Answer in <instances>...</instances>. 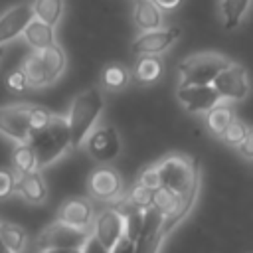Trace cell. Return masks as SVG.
Here are the masks:
<instances>
[{"label":"cell","mask_w":253,"mask_h":253,"mask_svg":"<svg viewBox=\"0 0 253 253\" xmlns=\"http://www.w3.org/2000/svg\"><path fill=\"white\" fill-rule=\"evenodd\" d=\"M103 107H105V99L99 87H91L73 99L69 113L65 117L67 126H69L71 148H79L85 142V138L91 134V130L97 125L103 113Z\"/></svg>","instance_id":"obj_1"},{"label":"cell","mask_w":253,"mask_h":253,"mask_svg":"<svg viewBox=\"0 0 253 253\" xmlns=\"http://www.w3.org/2000/svg\"><path fill=\"white\" fill-rule=\"evenodd\" d=\"M38 158V166L45 168L51 162H55L61 154L67 152V148H71V140H69V126H67V119L53 115L51 121L38 132H32L30 142H28Z\"/></svg>","instance_id":"obj_2"},{"label":"cell","mask_w":253,"mask_h":253,"mask_svg":"<svg viewBox=\"0 0 253 253\" xmlns=\"http://www.w3.org/2000/svg\"><path fill=\"white\" fill-rule=\"evenodd\" d=\"M160 188H166L178 196H188L198 186V164L184 154H168L158 164Z\"/></svg>","instance_id":"obj_3"},{"label":"cell","mask_w":253,"mask_h":253,"mask_svg":"<svg viewBox=\"0 0 253 253\" xmlns=\"http://www.w3.org/2000/svg\"><path fill=\"white\" fill-rule=\"evenodd\" d=\"M231 61L221 53H213V51L194 53L178 65V71L182 75V85H211L215 77Z\"/></svg>","instance_id":"obj_4"},{"label":"cell","mask_w":253,"mask_h":253,"mask_svg":"<svg viewBox=\"0 0 253 253\" xmlns=\"http://www.w3.org/2000/svg\"><path fill=\"white\" fill-rule=\"evenodd\" d=\"M89 237L91 235L87 229H75L55 219L53 223L45 225L38 233L36 241L42 247V251H47V249H79L81 251L89 241Z\"/></svg>","instance_id":"obj_5"},{"label":"cell","mask_w":253,"mask_h":253,"mask_svg":"<svg viewBox=\"0 0 253 253\" xmlns=\"http://www.w3.org/2000/svg\"><path fill=\"white\" fill-rule=\"evenodd\" d=\"M30 111H32V105L28 103L0 107V132L16 140L18 144H28L32 136Z\"/></svg>","instance_id":"obj_6"},{"label":"cell","mask_w":253,"mask_h":253,"mask_svg":"<svg viewBox=\"0 0 253 253\" xmlns=\"http://www.w3.org/2000/svg\"><path fill=\"white\" fill-rule=\"evenodd\" d=\"M85 150L91 158L97 162H109L119 156L121 152V136L119 130L111 125H101L91 130V134L85 138Z\"/></svg>","instance_id":"obj_7"},{"label":"cell","mask_w":253,"mask_h":253,"mask_svg":"<svg viewBox=\"0 0 253 253\" xmlns=\"http://www.w3.org/2000/svg\"><path fill=\"white\" fill-rule=\"evenodd\" d=\"M221 101H241L249 93V79L247 71L239 63H229L211 83Z\"/></svg>","instance_id":"obj_8"},{"label":"cell","mask_w":253,"mask_h":253,"mask_svg":"<svg viewBox=\"0 0 253 253\" xmlns=\"http://www.w3.org/2000/svg\"><path fill=\"white\" fill-rule=\"evenodd\" d=\"M176 97L190 113H210L213 107L223 103L213 85H180Z\"/></svg>","instance_id":"obj_9"},{"label":"cell","mask_w":253,"mask_h":253,"mask_svg":"<svg viewBox=\"0 0 253 253\" xmlns=\"http://www.w3.org/2000/svg\"><path fill=\"white\" fill-rule=\"evenodd\" d=\"M87 192L91 198L109 202L115 200L123 192V178L121 174L111 166H99L91 170L87 178Z\"/></svg>","instance_id":"obj_10"},{"label":"cell","mask_w":253,"mask_h":253,"mask_svg":"<svg viewBox=\"0 0 253 253\" xmlns=\"http://www.w3.org/2000/svg\"><path fill=\"white\" fill-rule=\"evenodd\" d=\"M178 38H180V28L178 26L160 28V30H154V32H144V34H140L130 43V51L134 55H138V57L140 55H154V57H158Z\"/></svg>","instance_id":"obj_11"},{"label":"cell","mask_w":253,"mask_h":253,"mask_svg":"<svg viewBox=\"0 0 253 253\" xmlns=\"http://www.w3.org/2000/svg\"><path fill=\"white\" fill-rule=\"evenodd\" d=\"M93 237L107 249L111 251L123 237H125V217L121 211H117L115 208H107L103 210L97 219H95V231Z\"/></svg>","instance_id":"obj_12"},{"label":"cell","mask_w":253,"mask_h":253,"mask_svg":"<svg viewBox=\"0 0 253 253\" xmlns=\"http://www.w3.org/2000/svg\"><path fill=\"white\" fill-rule=\"evenodd\" d=\"M34 20L32 4H16L0 16V47L24 34L28 24Z\"/></svg>","instance_id":"obj_13"},{"label":"cell","mask_w":253,"mask_h":253,"mask_svg":"<svg viewBox=\"0 0 253 253\" xmlns=\"http://www.w3.org/2000/svg\"><path fill=\"white\" fill-rule=\"evenodd\" d=\"M57 221L75 229H87L93 221V204L81 196L67 198L57 211Z\"/></svg>","instance_id":"obj_14"},{"label":"cell","mask_w":253,"mask_h":253,"mask_svg":"<svg viewBox=\"0 0 253 253\" xmlns=\"http://www.w3.org/2000/svg\"><path fill=\"white\" fill-rule=\"evenodd\" d=\"M162 73H164V63L160 57L140 55L130 69V81H134L136 85H152L162 77Z\"/></svg>","instance_id":"obj_15"},{"label":"cell","mask_w":253,"mask_h":253,"mask_svg":"<svg viewBox=\"0 0 253 253\" xmlns=\"http://www.w3.org/2000/svg\"><path fill=\"white\" fill-rule=\"evenodd\" d=\"M132 22L134 26L144 32H154L162 28V12L156 6V2L150 0H138L132 4Z\"/></svg>","instance_id":"obj_16"},{"label":"cell","mask_w":253,"mask_h":253,"mask_svg":"<svg viewBox=\"0 0 253 253\" xmlns=\"http://www.w3.org/2000/svg\"><path fill=\"white\" fill-rule=\"evenodd\" d=\"M16 190L30 204H42L47 196V186H45L40 172L18 174L16 176Z\"/></svg>","instance_id":"obj_17"},{"label":"cell","mask_w":253,"mask_h":253,"mask_svg":"<svg viewBox=\"0 0 253 253\" xmlns=\"http://www.w3.org/2000/svg\"><path fill=\"white\" fill-rule=\"evenodd\" d=\"M24 40L28 42V45H32V51H43L51 45H55V30L51 26L42 24L40 20H32L28 24V28L24 30Z\"/></svg>","instance_id":"obj_18"},{"label":"cell","mask_w":253,"mask_h":253,"mask_svg":"<svg viewBox=\"0 0 253 253\" xmlns=\"http://www.w3.org/2000/svg\"><path fill=\"white\" fill-rule=\"evenodd\" d=\"M22 71H24L30 87H45L51 83L49 71H47L40 51H32L30 55H26V59L22 63Z\"/></svg>","instance_id":"obj_19"},{"label":"cell","mask_w":253,"mask_h":253,"mask_svg":"<svg viewBox=\"0 0 253 253\" xmlns=\"http://www.w3.org/2000/svg\"><path fill=\"white\" fill-rule=\"evenodd\" d=\"M130 83V69L125 63L111 61L101 71V85L107 91H121Z\"/></svg>","instance_id":"obj_20"},{"label":"cell","mask_w":253,"mask_h":253,"mask_svg":"<svg viewBox=\"0 0 253 253\" xmlns=\"http://www.w3.org/2000/svg\"><path fill=\"white\" fill-rule=\"evenodd\" d=\"M235 121V113L229 105L219 103L217 107H213L210 113H206V126L210 128L211 134L215 136H223V132L229 128V125Z\"/></svg>","instance_id":"obj_21"},{"label":"cell","mask_w":253,"mask_h":253,"mask_svg":"<svg viewBox=\"0 0 253 253\" xmlns=\"http://www.w3.org/2000/svg\"><path fill=\"white\" fill-rule=\"evenodd\" d=\"M26 229L14 221H4L0 219V241L4 243V247L10 253H22V249L26 247Z\"/></svg>","instance_id":"obj_22"},{"label":"cell","mask_w":253,"mask_h":253,"mask_svg":"<svg viewBox=\"0 0 253 253\" xmlns=\"http://www.w3.org/2000/svg\"><path fill=\"white\" fill-rule=\"evenodd\" d=\"M251 2L249 0H225V2H219L217 4V10L221 14V20H223V28L225 30H233L241 24L243 16L247 14Z\"/></svg>","instance_id":"obj_23"},{"label":"cell","mask_w":253,"mask_h":253,"mask_svg":"<svg viewBox=\"0 0 253 253\" xmlns=\"http://www.w3.org/2000/svg\"><path fill=\"white\" fill-rule=\"evenodd\" d=\"M34 10V18L40 20L45 26L55 28V24L61 20L63 12H65V4L61 0H40L32 4Z\"/></svg>","instance_id":"obj_24"},{"label":"cell","mask_w":253,"mask_h":253,"mask_svg":"<svg viewBox=\"0 0 253 253\" xmlns=\"http://www.w3.org/2000/svg\"><path fill=\"white\" fill-rule=\"evenodd\" d=\"M12 164H14V170L18 174H32V172L40 170L38 158H36L30 144H18L16 146V150L12 152Z\"/></svg>","instance_id":"obj_25"},{"label":"cell","mask_w":253,"mask_h":253,"mask_svg":"<svg viewBox=\"0 0 253 253\" xmlns=\"http://www.w3.org/2000/svg\"><path fill=\"white\" fill-rule=\"evenodd\" d=\"M40 53H42V59H43L47 71H49V79H51V83H53V81L63 73V69H65V63H67L65 51L55 43V45H51V47H47V49H43V51H40Z\"/></svg>","instance_id":"obj_26"},{"label":"cell","mask_w":253,"mask_h":253,"mask_svg":"<svg viewBox=\"0 0 253 253\" xmlns=\"http://www.w3.org/2000/svg\"><path fill=\"white\" fill-rule=\"evenodd\" d=\"M162 223H164V215L158 210L150 208V210L142 211V229H140L138 241H148L154 235H158L162 229Z\"/></svg>","instance_id":"obj_27"},{"label":"cell","mask_w":253,"mask_h":253,"mask_svg":"<svg viewBox=\"0 0 253 253\" xmlns=\"http://www.w3.org/2000/svg\"><path fill=\"white\" fill-rule=\"evenodd\" d=\"M152 198H154V192H152V190H148V188H144V186H140V184H134V186L130 188L126 200H128L136 210L146 211V210L152 208Z\"/></svg>","instance_id":"obj_28"},{"label":"cell","mask_w":253,"mask_h":253,"mask_svg":"<svg viewBox=\"0 0 253 253\" xmlns=\"http://www.w3.org/2000/svg\"><path fill=\"white\" fill-rule=\"evenodd\" d=\"M247 132H249V126H247L245 123H241L239 119H235V121L229 125V128L223 132L221 138H223L227 144H231V146H239V144L245 140Z\"/></svg>","instance_id":"obj_29"},{"label":"cell","mask_w":253,"mask_h":253,"mask_svg":"<svg viewBox=\"0 0 253 253\" xmlns=\"http://www.w3.org/2000/svg\"><path fill=\"white\" fill-rule=\"evenodd\" d=\"M51 113L47 111V109H43V107H34L32 105V111H30V128H32V132H38V130H42L49 121H51Z\"/></svg>","instance_id":"obj_30"},{"label":"cell","mask_w":253,"mask_h":253,"mask_svg":"<svg viewBox=\"0 0 253 253\" xmlns=\"http://www.w3.org/2000/svg\"><path fill=\"white\" fill-rule=\"evenodd\" d=\"M136 184H140V186H144V188H148V190H152V192L158 190V188H160V176H158V168H156V164L144 168V170L138 174Z\"/></svg>","instance_id":"obj_31"},{"label":"cell","mask_w":253,"mask_h":253,"mask_svg":"<svg viewBox=\"0 0 253 253\" xmlns=\"http://www.w3.org/2000/svg\"><path fill=\"white\" fill-rule=\"evenodd\" d=\"M16 192V174L0 168V200L12 196Z\"/></svg>","instance_id":"obj_32"},{"label":"cell","mask_w":253,"mask_h":253,"mask_svg":"<svg viewBox=\"0 0 253 253\" xmlns=\"http://www.w3.org/2000/svg\"><path fill=\"white\" fill-rule=\"evenodd\" d=\"M6 85H8V89H12V91H26L30 85H28V79H26V75H24V71H22V67L20 69H14L8 77H6Z\"/></svg>","instance_id":"obj_33"},{"label":"cell","mask_w":253,"mask_h":253,"mask_svg":"<svg viewBox=\"0 0 253 253\" xmlns=\"http://www.w3.org/2000/svg\"><path fill=\"white\" fill-rule=\"evenodd\" d=\"M237 150L241 152V156H245L249 162H253V126H249V132H247L245 140L237 146Z\"/></svg>","instance_id":"obj_34"},{"label":"cell","mask_w":253,"mask_h":253,"mask_svg":"<svg viewBox=\"0 0 253 253\" xmlns=\"http://www.w3.org/2000/svg\"><path fill=\"white\" fill-rule=\"evenodd\" d=\"M134 247H136V243H132L130 239L123 237V239L111 249V253H134Z\"/></svg>","instance_id":"obj_35"},{"label":"cell","mask_w":253,"mask_h":253,"mask_svg":"<svg viewBox=\"0 0 253 253\" xmlns=\"http://www.w3.org/2000/svg\"><path fill=\"white\" fill-rule=\"evenodd\" d=\"M81 253H111V251H107V249H105V247H103V245H101V243L91 235V237H89V241L85 243V247L81 249Z\"/></svg>","instance_id":"obj_36"},{"label":"cell","mask_w":253,"mask_h":253,"mask_svg":"<svg viewBox=\"0 0 253 253\" xmlns=\"http://www.w3.org/2000/svg\"><path fill=\"white\" fill-rule=\"evenodd\" d=\"M180 2L178 0H174V2H164V0H156V6L160 8V12L162 10H172V8H176Z\"/></svg>","instance_id":"obj_37"},{"label":"cell","mask_w":253,"mask_h":253,"mask_svg":"<svg viewBox=\"0 0 253 253\" xmlns=\"http://www.w3.org/2000/svg\"><path fill=\"white\" fill-rule=\"evenodd\" d=\"M42 253H81L79 249H47V251H42Z\"/></svg>","instance_id":"obj_38"},{"label":"cell","mask_w":253,"mask_h":253,"mask_svg":"<svg viewBox=\"0 0 253 253\" xmlns=\"http://www.w3.org/2000/svg\"><path fill=\"white\" fill-rule=\"evenodd\" d=\"M0 253H10V251L4 247V243H2V241H0Z\"/></svg>","instance_id":"obj_39"},{"label":"cell","mask_w":253,"mask_h":253,"mask_svg":"<svg viewBox=\"0 0 253 253\" xmlns=\"http://www.w3.org/2000/svg\"><path fill=\"white\" fill-rule=\"evenodd\" d=\"M2 55H4V47H0V59H2Z\"/></svg>","instance_id":"obj_40"}]
</instances>
